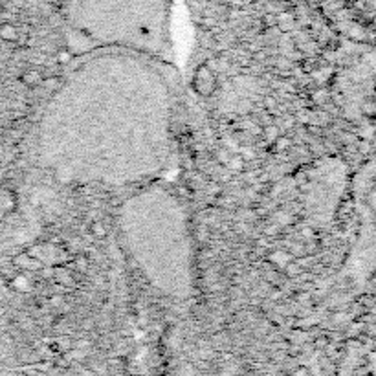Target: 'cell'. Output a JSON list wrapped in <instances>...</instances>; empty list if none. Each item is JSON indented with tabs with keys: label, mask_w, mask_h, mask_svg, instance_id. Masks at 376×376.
<instances>
[{
	"label": "cell",
	"mask_w": 376,
	"mask_h": 376,
	"mask_svg": "<svg viewBox=\"0 0 376 376\" xmlns=\"http://www.w3.org/2000/svg\"><path fill=\"white\" fill-rule=\"evenodd\" d=\"M175 105V81L163 59L87 52L40 109L33 160L62 185L153 182L171 160Z\"/></svg>",
	"instance_id": "6da1fadb"
},
{
	"label": "cell",
	"mask_w": 376,
	"mask_h": 376,
	"mask_svg": "<svg viewBox=\"0 0 376 376\" xmlns=\"http://www.w3.org/2000/svg\"><path fill=\"white\" fill-rule=\"evenodd\" d=\"M125 254L145 283L167 299L185 301L195 290V246L184 202L167 185H136L116 215Z\"/></svg>",
	"instance_id": "7a4b0ae2"
},
{
	"label": "cell",
	"mask_w": 376,
	"mask_h": 376,
	"mask_svg": "<svg viewBox=\"0 0 376 376\" xmlns=\"http://www.w3.org/2000/svg\"><path fill=\"white\" fill-rule=\"evenodd\" d=\"M70 37L85 53L123 50L163 57L169 53V0H72Z\"/></svg>",
	"instance_id": "3957f363"
},
{
	"label": "cell",
	"mask_w": 376,
	"mask_h": 376,
	"mask_svg": "<svg viewBox=\"0 0 376 376\" xmlns=\"http://www.w3.org/2000/svg\"><path fill=\"white\" fill-rule=\"evenodd\" d=\"M2 160H4V141H2V134H0V165H2Z\"/></svg>",
	"instance_id": "277c9868"
}]
</instances>
